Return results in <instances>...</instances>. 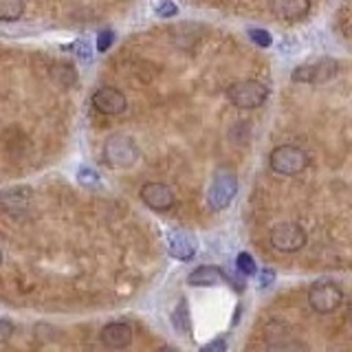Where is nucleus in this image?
<instances>
[{
  "label": "nucleus",
  "mask_w": 352,
  "mask_h": 352,
  "mask_svg": "<svg viewBox=\"0 0 352 352\" xmlns=\"http://www.w3.org/2000/svg\"><path fill=\"white\" fill-rule=\"evenodd\" d=\"M104 159L110 168H130L139 159V148L128 135H113L104 146Z\"/></svg>",
  "instance_id": "f257e3e1"
},
{
  "label": "nucleus",
  "mask_w": 352,
  "mask_h": 352,
  "mask_svg": "<svg viewBox=\"0 0 352 352\" xmlns=\"http://www.w3.org/2000/svg\"><path fill=\"white\" fill-rule=\"evenodd\" d=\"M227 95L234 106H238L242 110H251V108H260L264 102H267L269 88L256 80H245V82L231 84Z\"/></svg>",
  "instance_id": "f03ea898"
},
{
  "label": "nucleus",
  "mask_w": 352,
  "mask_h": 352,
  "mask_svg": "<svg viewBox=\"0 0 352 352\" xmlns=\"http://www.w3.org/2000/svg\"><path fill=\"white\" fill-rule=\"evenodd\" d=\"M269 163L273 172H278L282 176H295L308 165V157L304 150L295 146H278L271 152Z\"/></svg>",
  "instance_id": "7ed1b4c3"
},
{
  "label": "nucleus",
  "mask_w": 352,
  "mask_h": 352,
  "mask_svg": "<svg viewBox=\"0 0 352 352\" xmlns=\"http://www.w3.org/2000/svg\"><path fill=\"white\" fill-rule=\"evenodd\" d=\"M344 302V293L335 282H315L308 291V304L313 306L315 313L328 315L337 311Z\"/></svg>",
  "instance_id": "20e7f679"
},
{
  "label": "nucleus",
  "mask_w": 352,
  "mask_h": 352,
  "mask_svg": "<svg viewBox=\"0 0 352 352\" xmlns=\"http://www.w3.org/2000/svg\"><path fill=\"white\" fill-rule=\"evenodd\" d=\"M339 71V64L330 58H322V60H315V62H308L297 66L293 71V82H300V84H322L328 82L330 77H335Z\"/></svg>",
  "instance_id": "39448f33"
},
{
  "label": "nucleus",
  "mask_w": 352,
  "mask_h": 352,
  "mask_svg": "<svg viewBox=\"0 0 352 352\" xmlns=\"http://www.w3.org/2000/svg\"><path fill=\"white\" fill-rule=\"evenodd\" d=\"M271 245L282 253H295L306 245V231L297 223H280L271 231Z\"/></svg>",
  "instance_id": "423d86ee"
},
{
  "label": "nucleus",
  "mask_w": 352,
  "mask_h": 352,
  "mask_svg": "<svg viewBox=\"0 0 352 352\" xmlns=\"http://www.w3.org/2000/svg\"><path fill=\"white\" fill-rule=\"evenodd\" d=\"M236 190H238L236 176L227 170H220L216 174L214 183H212V190H209V194H207L209 207H212L214 212H220V209L229 207V203L234 201V196H236Z\"/></svg>",
  "instance_id": "0eeeda50"
},
{
  "label": "nucleus",
  "mask_w": 352,
  "mask_h": 352,
  "mask_svg": "<svg viewBox=\"0 0 352 352\" xmlns=\"http://www.w3.org/2000/svg\"><path fill=\"white\" fill-rule=\"evenodd\" d=\"M91 102H93L95 110H99L102 115H121L128 106L126 95L121 91H117V88H110V86L95 91Z\"/></svg>",
  "instance_id": "6e6552de"
},
{
  "label": "nucleus",
  "mask_w": 352,
  "mask_h": 352,
  "mask_svg": "<svg viewBox=\"0 0 352 352\" xmlns=\"http://www.w3.org/2000/svg\"><path fill=\"white\" fill-rule=\"evenodd\" d=\"M141 201L154 212H168L174 205V192L165 183H146L141 187Z\"/></svg>",
  "instance_id": "1a4fd4ad"
},
{
  "label": "nucleus",
  "mask_w": 352,
  "mask_h": 352,
  "mask_svg": "<svg viewBox=\"0 0 352 352\" xmlns=\"http://www.w3.org/2000/svg\"><path fill=\"white\" fill-rule=\"evenodd\" d=\"M271 11L280 20H302L311 11V0H271Z\"/></svg>",
  "instance_id": "9d476101"
},
{
  "label": "nucleus",
  "mask_w": 352,
  "mask_h": 352,
  "mask_svg": "<svg viewBox=\"0 0 352 352\" xmlns=\"http://www.w3.org/2000/svg\"><path fill=\"white\" fill-rule=\"evenodd\" d=\"M130 341H132V328L124 322H113L104 326L102 330V344L106 348L119 350V348L130 346Z\"/></svg>",
  "instance_id": "9b49d317"
},
{
  "label": "nucleus",
  "mask_w": 352,
  "mask_h": 352,
  "mask_svg": "<svg viewBox=\"0 0 352 352\" xmlns=\"http://www.w3.org/2000/svg\"><path fill=\"white\" fill-rule=\"evenodd\" d=\"M168 249L176 260H192L196 253V242L185 231H170L168 234Z\"/></svg>",
  "instance_id": "f8f14e48"
},
{
  "label": "nucleus",
  "mask_w": 352,
  "mask_h": 352,
  "mask_svg": "<svg viewBox=\"0 0 352 352\" xmlns=\"http://www.w3.org/2000/svg\"><path fill=\"white\" fill-rule=\"evenodd\" d=\"M223 280H225V273L216 267H198L190 273V278H187V282L192 286H216Z\"/></svg>",
  "instance_id": "ddd939ff"
},
{
  "label": "nucleus",
  "mask_w": 352,
  "mask_h": 352,
  "mask_svg": "<svg viewBox=\"0 0 352 352\" xmlns=\"http://www.w3.org/2000/svg\"><path fill=\"white\" fill-rule=\"evenodd\" d=\"M25 14V0H0V20L16 22Z\"/></svg>",
  "instance_id": "4468645a"
},
{
  "label": "nucleus",
  "mask_w": 352,
  "mask_h": 352,
  "mask_svg": "<svg viewBox=\"0 0 352 352\" xmlns=\"http://www.w3.org/2000/svg\"><path fill=\"white\" fill-rule=\"evenodd\" d=\"M172 322H174V328L181 330V333H192V322H190V311H187V302H181L176 306V311L172 315Z\"/></svg>",
  "instance_id": "2eb2a0df"
},
{
  "label": "nucleus",
  "mask_w": 352,
  "mask_h": 352,
  "mask_svg": "<svg viewBox=\"0 0 352 352\" xmlns=\"http://www.w3.org/2000/svg\"><path fill=\"white\" fill-rule=\"evenodd\" d=\"M154 11H157L159 18H172L179 14V7L172 0H154Z\"/></svg>",
  "instance_id": "dca6fc26"
},
{
  "label": "nucleus",
  "mask_w": 352,
  "mask_h": 352,
  "mask_svg": "<svg viewBox=\"0 0 352 352\" xmlns=\"http://www.w3.org/2000/svg\"><path fill=\"white\" fill-rule=\"evenodd\" d=\"M236 264H238V269L245 273V275H253L258 271V267H256V260L251 258V253H245L242 251L240 256H238V260H236Z\"/></svg>",
  "instance_id": "f3484780"
},
{
  "label": "nucleus",
  "mask_w": 352,
  "mask_h": 352,
  "mask_svg": "<svg viewBox=\"0 0 352 352\" xmlns=\"http://www.w3.org/2000/svg\"><path fill=\"white\" fill-rule=\"evenodd\" d=\"M77 181L86 187H93L99 183V174L93 168H80V172H77Z\"/></svg>",
  "instance_id": "a211bd4d"
},
{
  "label": "nucleus",
  "mask_w": 352,
  "mask_h": 352,
  "mask_svg": "<svg viewBox=\"0 0 352 352\" xmlns=\"http://www.w3.org/2000/svg\"><path fill=\"white\" fill-rule=\"evenodd\" d=\"M249 36H251V40L258 44V47H262V49H267V47H271V33L269 31H264V29H251L249 31Z\"/></svg>",
  "instance_id": "6ab92c4d"
},
{
  "label": "nucleus",
  "mask_w": 352,
  "mask_h": 352,
  "mask_svg": "<svg viewBox=\"0 0 352 352\" xmlns=\"http://www.w3.org/2000/svg\"><path fill=\"white\" fill-rule=\"evenodd\" d=\"M113 42H115V33L113 31H102L97 36V51H102V53L108 51Z\"/></svg>",
  "instance_id": "aec40b11"
},
{
  "label": "nucleus",
  "mask_w": 352,
  "mask_h": 352,
  "mask_svg": "<svg viewBox=\"0 0 352 352\" xmlns=\"http://www.w3.org/2000/svg\"><path fill=\"white\" fill-rule=\"evenodd\" d=\"M16 326L9 322V319H0V344H5L7 339H11V335H14Z\"/></svg>",
  "instance_id": "412c9836"
},
{
  "label": "nucleus",
  "mask_w": 352,
  "mask_h": 352,
  "mask_svg": "<svg viewBox=\"0 0 352 352\" xmlns=\"http://www.w3.org/2000/svg\"><path fill=\"white\" fill-rule=\"evenodd\" d=\"M73 49L77 51V55H80L82 60H86V62L91 60V47H88L86 42H82V40H80V42H75V47H73Z\"/></svg>",
  "instance_id": "4be33fe9"
},
{
  "label": "nucleus",
  "mask_w": 352,
  "mask_h": 352,
  "mask_svg": "<svg viewBox=\"0 0 352 352\" xmlns=\"http://www.w3.org/2000/svg\"><path fill=\"white\" fill-rule=\"evenodd\" d=\"M273 280H275V271H271V269H264V271H260V284H262V286H269V284H273Z\"/></svg>",
  "instance_id": "5701e85b"
},
{
  "label": "nucleus",
  "mask_w": 352,
  "mask_h": 352,
  "mask_svg": "<svg viewBox=\"0 0 352 352\" xmlns=\"http://www.w3.org/2000/svg\"><path fill=\"white\" fill-rule=\"evenodd\" d=\"M227 346H225V341L220 339V341H212V344H207L205 346V352H209V350H225Z\"/></svg>",
  "instance_id": "b1692460"
},
{
  "label": "nucleus",
  "mask_w": 352,
  "mask_h": 352,
  "mask_svg": "<svg viewBox=\"0 0 352 352\" xmlns=\"http://www.w3.org/2000/svg\"><path fill=\"white\" fill-rule=\"evenodd\" d=\"M0 264H3V251H0Z\"/></svg>",
  "instance_id": "393cba45"
}]
</instances>
